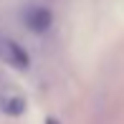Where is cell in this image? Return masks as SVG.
Instances as JSON below:
<instances>
[{
	"mask_svg": "<svg viewBox=\"0 0 124 124\" xmlns=\"http://www.w3.org/2000/svg\"><path fill=\"white\" fill-rule=\"evenodd\" d=\"M46 124H58V122H56V119H48V122H46Z\"/></svg>",
	"mask_w": 124,
	"mask_h": 124,
	"instance_id": "4",
	"label": "cell"
},
{
	"mask_svg": "<svg viewBox=\"0 0 124 124\" xmlns=\"http://www.w3.org/2000/svg\"><path fill=\"white\" fill-rule=\"evenodd\" d=\"M0 58L5 63H10L13 69H28V63H31L25 48L20 43L10 41V38H0Z\"/></svg>",
	"mask_w": 124,
	"mask_h": 124,
	"instance_id": "1",
	"label": "cell"
},
{
	"mask_svg": "<svg viewBox=\"0 0 124 124\" xmlns=\"http://www.w3.org/2000/svg\"><path fill=\"white\" fill-rule=\"evenodd\" d=\"M28 101L25 96H20L18 91H13V89H0V111L8 116H20L25 111Z\"/></svg>",
	"mask_w": 124,
	"mask_h": 124,
	"instance_id": "2",
	"label": "cell"
},
{
	"mask_svg": "<svg viewBox=\"0 0 124 124\" xmlns=\"http://www.w3.org/2000/svg\"><path fill=\"white\" fill-rule=\"evenodd\" d=\"M51 10H46V8H31L25 13V23H28V28L31 31H36V33H43V31H48L51 28Z\"/></svg>",
	"mask_w": 124,
	"mask_h": 124,
	"instance_id": "3",
	"label": "cell"
}]
</instances>
